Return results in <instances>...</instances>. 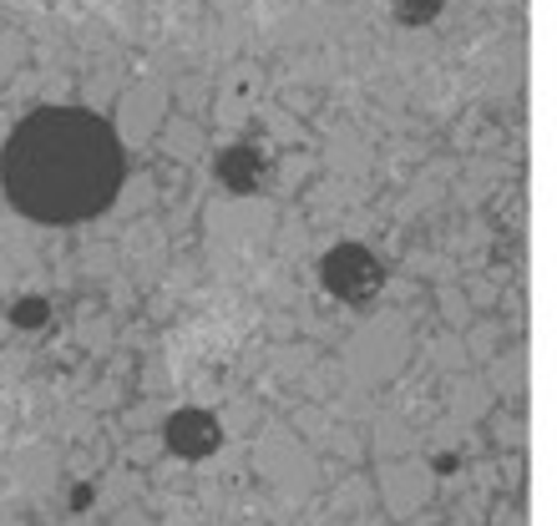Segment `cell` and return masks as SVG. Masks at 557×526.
Listing matches in <instances>:
<instances>
[{"label":"cell","instance_id":"cell-3","mask_svg":"<svg viewBox=\"0 0 557 526\" xmlns=\"http://www.w3.org/2000/svg\"><path fill=\"white\" fill-rule=\"evenodd\" d=\"M168 451L173 455H183V461H203V455H213L219 451V440H223V430H219V421L208 415V410H198V405H188V410H177L173 421H168Z\"/></svg>","mask_w":557,"mask_h":526},{"label":"cell","instance_id":"cell-5","mask_svg":"<svg viewBox=\"0 0 557 526\" xmlns=\"http://www.w3.org/2000/svg\"><path fill=\"white\" fill-rule=\"evenodd\" d=\"M391 5H396V15L406 21V26H431L446 0H391Z\"/></svg>","mask_w":557,"mask_h":526},{"label":"cell","instance_id":"cell-6","mask_svg":"<svg viewBox=\"0 0 557 526\" xmlns=\"http://www.w3.org/2000/svg\"><path fill=\"white\" fill-rule=\"evenodd\" d=\"M41 320H46L41 299H21V304L11 309V324H21V329H41Z\"/></svg>","mask_w":557,"mask_h":526},{"label":"cell","instance_id":"cell-4","mask_svg":"<svg viewBox=\"0 0 557 526\" xmlns=\"http://www.w3.org/2000/svg\"><path fill=\"white\" fill-rule=\"evenodd\" d=\"M213 173H219V183L228 192H253V188H264V177H269V152H259L253 142H234L219 152Z\"/></svg>","mask_w":557,"mask_h":526},{"label":"cell","instance_id":"cell-1","mask_svg":"<svg viewBox=\"0 0 557 526\" xmlns=\"http://www.w3.org/2000/svg\"><path fill=\"white\" fill-rule=\"evenodd\" d=\"M11 203L36 223H87L122 188V142L97 112L41 107L0 152Z\"/></svg>","mask_w":557,"mask_h":526},{"label":"cell","instance_id":"cell-2","mask_svg":"<svg viewBox=\"0 0 557 526\" xmlns=\"http://www.w3.org/2000/svg\"><path fill=\"white\" fill-rule=\"evenodd\" d=\"M320 278L335 299H345V304H366V299H375V289H381L385 274H381V259H375L366 243H339V249L324 253Z\"/></svg>","mask_w":557,"mask_h":526}]
</instances>
